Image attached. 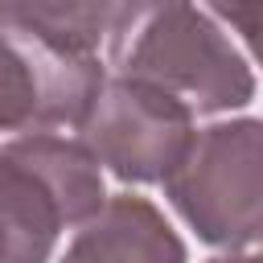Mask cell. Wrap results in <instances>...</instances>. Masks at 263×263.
Segmentation results:
<instances>
[{
  "label": "cell",
  "mask_w": 263,
  "mask_h": 263,
  "mask_svg": "<svg viewBox=\"0 0 263 263\" xmlns=\"http://www.w3.org/2000/svg\"><path fill=\"white\" fill-rule=\"evenodd\" d=\"M119 4H74V0H37V4H0V29L29 33L45 45L70 53H95L107 45Z\"/></svg>",
  "instance_id": "7"
},
{
  "label": "cell",
  "mask_w": 263,
  "mask_h": 263,
  "mask_svg": "<svg viewBox=\"0 0 263 263\" xmlns=\"http://www.w3.org/2000/svg\"><path fill=\"white\" fill-rule=\"evenodd\" d=\"M197 119L189 107L168 99L156 86L107 74L86 115L74 127V140L123 185H160L181 160Z\"/></svg>",
  "instance_id": "4"
},
{
  "label": "cell",
  "mask_w": 263,
  "mask_h": 263,
  "mask_svg": "<svg viewBox=\"0 0 263 263\" xmlns=\"http://www.w3.org/2000/svg\"><path fill=\"white\" fill-rule=\"evenodd\" d=\"M103 78L107 66L95 53H70L0 29V132L37 136L78 127Z\"/></svg>",
  "instance_id": "5"
},
{
  "label": "cell",
  "mask_w": 263,
  "mask_h": 263,
  "mask_svg": "<svg viewBox=\"0 0 263 263\" xmlns=\"http://www.w3.org/2000/svg\"><path fill=\"white\" fill-rule=\"evenodd\" d=\"M103 201V168L74 136L0 140V263H53L62 234H74Z\"/></svg>",
  "instance_id": "2"
},
{
  "label": "cell",
  "mask_w": 263,
  "mask_h": 263,
  "mask_svg": "<svg viewBox=\"0 0 263 263\" xmlns=\"http://www.w3.org/2000/svg\"><path fill=\"white\" fill-rule=\"evenodd\" d=\"M181 222L218 251H255L263 230V123L255 115L193 127L160 181Z\"/></svg>",
  "instance_id": "3"
},
{
  "label": "cell",
  "mask_w": 263,
  "mask_h": 263,
  "mask_svg": "<svg viewBox=\"0 0 263 263\" xmlns=\"http://www.w3.org/2000/svg\"><path fill=\"white\" fill-rule=\"evenodd\" d=\"M58 263H189V251L148 197L107 193L99 214L70 234Z\"/></svg>",
  "instance_id": "6"
},
{
  "label": "cell",
  "mask_w": 263,
  "mask_h": 263,
  "mask_svg": "<svg viewBox=\"0 0 263 263\" xmlns=\"http://www.w3.org/2000/svg\"><path fill=\"white\" fill-rule=\"evenodd\" d=\"M205 263H259V251H218Z\"/></svg>",
  "instance_id": "8"
},
{
  "label": "cell",
  "mask_w": 263,
  "mask_h": 263,
  "mask_svg": "<svg viewBox=\"0 0 263 263\" xmlns=\"http://www.w3.org/2000/svg\"><path fill=\"white\" fill-rule=\"evenodd\" d=\"M103 66L164 90L197 115H230L255 99V70L226 25L197 4H119Z\"/></svg>",
  "instance_id": "1"
}]
</instances>
